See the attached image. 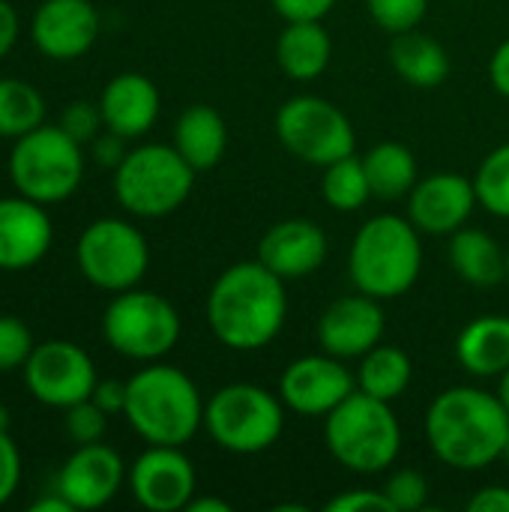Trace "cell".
Segmentation results:
<instances>
[{
  "mask_svg": "<svg viewBox=\"0 0 509 512\" xmlns=\"http://www.w3.org/2000/svg\"><path fill=\"white\" fill-rule=\"evenodd\" d=\"M372 21L387 33H405L417 30V24L426 18L429 0H366Z\"/></svg>",
  "mask_w": 509,
  "mask_h": 512,
  "instance_id": "cell-32",
  "label": "cell"
},
{
  "mask_svg": "<svg viewBox=\"0 0 509 512\" xmlns=\"http://www.w3.org/2000/svg\"><path fill=\"white\" fill-rule=\"evenodd\" d=\"M75 261L90 285L120 294L144 279L150 267V249L135 225L108 216L81 231Z\"/></svg>",
  "mask_w": 509,
  "mask_h": 512,
  "instance_id": "cell-11",
  "label": "cell"
},
{
  "mask_svg": "<svg viewBox=\"0 0 509 512\" xmlns=\"http://www.w3.org/2000/svg\"><path fill=\"white\" fill-rule=\"evenodd\" d=\"M357 390V378L333 354H309L285 366L279 399L303 417H327Z\"/></svg>",
  "mask_w": 509,
  "mask_h": 512,
  "instance_id": "cell-13",
  "label": "cell"
},
{
  "mask_svg": "<svg viewBox=\"0 0 509 512\" xmlns=\"http://www.w3.org/2000/svg\"><path fill=\"white\" fill-rule=\"evenodd\" d=\"M99 108L105 129L123 138H141L159 117V90L141 72H120L105 84Z\"/></svg>",
  "mask_w": 509,
  "mask_h": 512,
  "instance_id": "cell-21",
  "label": "cell"
},
{
  "mask_svg": "<svg viewBox=\"0 0 509 512\" xmlns=\"http://www.w3.org/2000/svg\"><path fill=\"white\" fill-rule=\"evenodd\" d=\"M189 512H231V504L222 498H192L189 501Z\"/></svg>",
  "mask_w": 509,
  "mask_h": 512,
  "instance_id": "cell-46",
  "label": "cell"
},
{
  "mask_svg": "<svg viewBox=\"0 0 509 512\" xmlns=\"http://www.w3.org/2000/svg\"><path fill=\"white\" fill-rule=\"evenodd\" d=\"M276 135L291 156L318 168L354 156L357 150L351 120L333 102L312 93L291 96L276 111Z\"/></svg>",
  "mask_w": 509,
  "mask_h": 512,
  "instance_id": "cell-10",
  "label": "cell"
},
{
  "mask_svg": "<svg viewBox=\"0 0 509 512\" xmlns=\"http://www.w3.org/2000/svg\"><path fill=\"white\" fill-rule=\"evenodd\" d=\"M51 219L45 204L18 198H0V270H27L39 264L51 249Z\"/></svg>",
  "mask_w": 509,
  "mask_h": 512,
  "instance_id": "cell-20",
  "label": "cell"
},
{
  "mask_svg": "<svg viewBox=\"0 0 509 512\" xmlns=\"http://www.w3.org/2000/svg\"><path fill=\"white\" fill-rule=\"evenodd\" d=\"M123 477L126 471L117 450L102 441L84 444L66 459L57 477V492L72 504V510H99L120 492Z\"/></svg>",
  "mask_w": 509,
  "mask_h": 512,
  "instance_id": "cell-18",
  "label": "cell"
},
{
  "mask_svg": "<svg viewBox=\"0 0 509 512\" xmlns=\"http://www.w3.org/2000/svg\"><path fill=\"white\" fill-rule=\"evenodd\" d=\"M327 258V234L312 219H282L258 243V261L285 282L312 276Z\"/></svg>",
  "mask_w": 509,
  "mask_h": 512,
  "instance_id": "cell-19",
  "label": "cell"
},
{
  "mask_svg": "<svg viewBox=\"0 0 509 512\" xmlns=\"http://www.w3.org/2000/svg\"><path fill=\"white\" fill-rule=\"evenodd\" d=\"M66 432L75 441V447L99 444L108 432V414L93 399H84V402L66 408Z\"/></svg>",
  "mask_w": 509,
  "mask_h": 512,
  "instance_id": "cell-35",
  "label": "cell"
},
{
  "mask_svg": "<svg viewBox=\"0 0 509 512\" xmlns=\"http://www.w3.org/2000/svg\"><path fill=\"white\" fill-rule=\"evenodd\" d=\"M285 318V279L258 258L231 264L207 294V324L231 351H261L282 333Z\"/></svg>",
  "mask_w": 509,
  "mask_h": 512,
  "instance_id": "cell-1",
  "label": "cell"
},
{
  "mask_svg": "<svg viewBox=\"0 0 509 512\" xmlns=\"http://www.w3.org/2000/svg\"><path fill=\"white\" fill-rule=\"evenodd\" d=\"M99 12L90 0H45L33 12L30 39L51 60H75L93 48Z\"/></svg>",
  "mask_w": 509,
  "mask_h": 512,
  "instance_id": "cell-17",
  "label": "cell"
},
{
  "mask_svg": "<svg viewBox=\"0 0 509 512\" xmlns=\"http://www.w3.org/2000/svg\"><path fill=\"white\" fill-rule=\"evenodd\" d=\"M381 492L387 495L393 512H417L429 501V483L414 468H402V471L390 474Z\"/></svg>",
  "mask_w": 509,
  "mask_h": 512,
  "instance_id": "cell-34",
  "label": "cell"
},
{
  "mask_svg": "<svg viewBox=\"0 0 509 512\" xmlns=\"http://www.w3.org/2000/svg\"><path fill=\"white\" fill-rule=\"evenodd\" d=\"M423 270V243L411 219L396 213L372 216L351 243L348 273L357 291L375 300H396L414 288Z\"/></svg>",
  "mask_w": 509,
  "mask_h": 512,
  "instance_id": "cell-4",
  "label": "cell"
},
{
  "mask_svg": "<svg viewBox=\"0 0 509 512\" xmlns=\"http://www.w3.org/2000/svg\"><path fill=\"white\" fill-rule=\"evenodd\" d=\"M30 512H72V504H69V501L54 489V495L33 501V504H30Z\"/></svg>",
  "mask_w": 509,
  "mask_h": 512,
  "instance_id": "cell-45",
  "label": "cell"
},
{
  "mask_svg": "<svg viewBox=\"0 0 509 512\" xmlns=\"http://www.w3.org/2000/svg\"><path fill=\"white\" fill-rule=\"evenodd\" d=\"M363 168L372 186V198L396 201L417 186V159L411 147L399 141H381L363 156Z\"/></svg>",
  "mask_w": 509,
  "mask_h": 512,
  "instance_id": "cell-27",
  "label": "cell"
},
{
  "mask_svg": "<svg viewBox=\"0 0 509 512\" xmlns=\"http://www.w3.org/2000/svg\"><path fill=\"white\" fill-rule=\"evenodd\" d=\"M498 396H501V402H504V408L509 411V369L501 375V387H498Z\"/></svg>",
  "mask_w": 509,
  "mask_h": 512,
  "instance_id": "cell-47",
  "label": "cell"
},
{
  "mask_svg": "<svg viewBox=\"0 0 509 512\" xmlns=\"http://www.w3.org/2000/svg\"><path fill=\"white\" fill-rule=\"evenodd\" d=\"M501 459H504V462L509 465V438H507V447H504V456H501Z\"/></svg>",
  "mask_w": 509,
  "mask_h": 512,
  "instance_id": "cell-48",
  "label": "cell"
},
{
  "mask_svg": "<svg viewBox=\"0 0 509 512\" xmlns=\"http://www.w3.org/2000/svg\"><path fill=\"white\" fill-rule=\"evenodd\" d=\"M450 264L453 270L477 288H495L507 279V252L501 243L480 228H459L450 234Z\"/></svg>",
  "mask_w": 509,
  "mask_h": 512,
  "instance_id": "cell-26",
  "label": "cell"
},
{
  "mask_svg": "<svg viewBox=\"0 0 509 512\" xmlns=\"http://www.w3.org/2000/svg\"><path fill=\"white\" fill-rule=\"evenodd\" d=\"M45 120L42 93L21 78H0V138L18 141Z\"/></svg>",
  "mask_w": 509,
  "mask_h": 512,
  "instance_id": "cell-29",
  "label": "cell"
},
{
  "mask_svg": "<svg viewBox=\"0 0 509 512\" xmlns=\"http://www.w3.org/2000/svg\"><path fill=\"white\" fill-rule=\"evenodd\" d=\"M390 63L396 69V75L402 81H408L411 87H420V90H432V87H441L450 75V54L447 48L420 33V30H405V33H396L393 42H390Z\"/></svg>",
  "mask_w": 509,
  "mask_h": 512,
  "instance_id": "cell-25",
  "label": "cell"
},
{
  "mask_svg": "<svg viewBox=\"0 0 509 512\" xmlns=\"http://www.w3.org/2000/svg\"><path fill=\"white\" fill-rule=\"evenodd\" d=\"M102 336L117 354L156 363L177 345L180 315L162 294L129 288L108 303L102 315Z\"/></svg>",
  "mask_w": 509,
  "mask_h": 512,
  "instance_id": "cell-9",
  "label": "cell"
},
{
  "mask_svg": "<svg viewBox=\"0 0 509 512\" xmlns=\"http://www.w3.org/2000/svg\"><path fill=\"white\" fill-rule=\"evenodd\" d=\"M60 126H63V132L72 135L78 144L93 141V138L99 135V129L105 126L99 102H87V99L69 102L66 111H63V117H60Z\"/></svg>",
  "mask_w": 509,
  "mask_h": 512,
  "instance_id": "cell-36",
  "label": "cell"
},
{
  "mask_svg": "<svg viewBox=\"0 0 509 512\" xmlns=\"http://www.w3.org/2000/svg\"><path fill=\"white\" fill-rule=\"evenodd\" d=\"M21 372L36 402L48 408H63V411L90 399L99 381L90 354L81 345L63 342V339L39 342Z\"/></svg>",
  "mask_w": 509,
  "mask_h": 512,
  "instance_id": "cell-12",
  "label": "cell"
},
{
  "mask_svg": "<svg viewBox=\"0 0 509 512\" xmlns=\"http://www.w3.org/2000/svg\"><path fill=\"white\" fill-rule=\"evenodd\" d=\"M477 189L474 180L441 171L426 180H417V186L408 192V219L420 234L450 237L471 219L477 207Z\"/></svg>",
  "mask_w": 509,
  "mask_h": 512,
  "instance_id": "cell-15",
  "label": "cell"
},
{
  "mask_svg": "<svg viewBox=\"0 0 509 512\" xmlns=\"http://www.w3.org/2000/svg\"><path fill=\"white\" fill-rule=\"evenodd\" d=\"M384 309L381 300L357 291L351 297L333 300L318 318V342L327 354L339 360H354L369 354L384 339Z\"/></svg>",
  "mask_w": 509,
  "mask_h": 512,
  "instance_id": "cell-16",
  "label": "cell"
},
{
  "mask_svg": "<svg viewBox=\"0 0 509 512\" xmlns=\"http://www.w3.org/2000/svg\"><path fill=\"white\" fill-rule=\"evenodd\" d=\"M489 78H492V87L509 99V39H504L495 48V54L489 60Z\"/></svg>",
  "mask_w": 509,
  "mask_h": 512,
  "instance_id": "cell-43",
  "label": "cell"
},
{
  "mask_svg": "<svg viewBox=\"0 0 509 512\" xmlns=\"http://www.w3.org/2000/svg\"><path fill=\"white\" fill-rule=\"evenodd\" d=\"M507 279H509V249H507Z\"/></svg>",
  "mask_w": 509,
  "mask_h": 512,
  "instance_id": "cell-49",
  "label": "cell"
},
{
  "mask_svg": "<svg viewBox=\"0 0 509 512\" xmlns=\"http://www.w3.org/2000/svg\"><path fill=\"white\" fill-rule=\"evenodd\" d=\"M456 357L474 378H501L509 369V315H480L465 324Z\"/></svg>",
  "mask_w": 509,
  "mask_h": 512,
  "instance_id": "cell-22",
  "label": "cell"
},
{
  "mask_svg": "<svg viewBox=\"0 0 509 512\" xmlns=\"http://www.w3.org/2000/svg\"><path fill=\"white\" fill-rule=\"evenodd\" d=\"M15 42H18V15L12 3L0 0V60L15 48Z\"/></svg>",
  "mask_w": 509,
  "mask_h": 512,
  "instance_id": "cell-44",
  "label": "cell"
},
{
  "mask_svg": "<svg viewBox=\"0 0 509 512\" xmlns=\"http://www.w3.org/2000/svg\"><path fill=\"white\" fill-rule=\"evenodd\" d=\"M195 468L180 447L150 444L129 471L135 501L150 512L186 510L195 498Z\"/></svg>",
  "mask_w": 509,
  "mask_h": 512,
  "instance_id": "cell-14",
  "label": "cell"
},
{
  "mask_svg": "<svg viewBox=\"0 0 509 512\" xmlns=\"http://www.w3.org/2000/svg\"><path fill=\"white\" fill-rule=\"evenodd\" d=\"M195 168L171 144H141L114 168V195L123 210L159 219L183 207L195 186Z\"/></svg>",
  "mask_w": 509,
  "mask_h": 512,
  "instance_id": "cell-6",
  "label": "cell"
},
{
  "mask_svg": "<svg viewBox=\"0 0 509 512\" xmlns=\"http://www.w3.org/2000/svg\"><path fill=\"white\" fill-rule=\"evenodd\" d=\"M468 512H509V489L504 486H486L471 501Z\"/></svg>",
  "mask_w": 509,
  "mask_h": 512,
  "instance_id": "cell-42",
  "label": "cell"
},
{
  "mask_svg": "<svg viewBox=\"0 0 509 512\" xmlns=\"http://www.w3.org/2000/svg\"><path fill=\"white\" fill-rule=\"evenodd\" d=\"M507 438L509 411L498 393L450 387L426 411V441L456 471H483L498 462Z\"/></svg>",
  "mask_w": 509,
  "mask_h": 512,
  "instance_id": "cell-2",
  "label": "cell"
},
{
  "mask_svg": "<svg viewBox=\"0 0 509 512\" xmlns=\"http://www.w3.org/2000/svg\"><path fill=\"white\" fill-rule=\"evenodd\" d=\"M324 441L330 456L354 474L387 471L402 450V426L390 402L354 390L324 417Z\"/></svg>",
  "mask_w": 509,
  "mask_h": 512,
  "instance_id": "cell-5",
  "label": "cell"
},
{
  "mask_svg": "<svg viewBox=\"0 0 509 512\" xmlns=\"http://www.w3.org/2000/svg\"><path fill=\"white\" fill-rule=\"evenodd\" d=\"M90 399H93L108 417H111V414H123V408H126V384H123V381H96Z\"/></svg>",
  "mask_w": 509,
  "mask_h": 512,
  "instance_id": "cell-41",
  "label": "cell"
},
{
  "mask_svg": "<svg viewBox=\"0 0 509 512\" xmlns=\"http://www.w3.org/2000/svg\"><path fill=\"white\" fill-rule=\"evenodd\" d=\"M477 201L492 213L509 219V144L495 147L474 174Z\"/></svg>",
  "mask_w": 509,
  "mask_h": 512,
  "instance_id": "cell-31",
  "label": "cell"
},
{
  "mask_svg": "<svg viewBox=\"0 0 509 512\" xmlns=\"http://www.w3.org/2000/svg\"><path fill=\"white\" fill-rule=\"evenodd\" d=\"M126 141L129 138H123V135H117V132H105V135H96L93 138V159L99 162V165H105V168H117L123 159H126Z\"/></svg>",
  "mask_w": 509,
  "mask_h": 512,
  "instance_id": "cell-40",
  "label": "cell"
},
{
  "mask_svg": "<svg viewBox=\"0 0 509 512\" xmlns=\"http://www.w3.org/2000/svg\"><path fill=\"white\" fill-rule=\"evenodd\" d=\"M327 512H393V507L381 489H351L336 495L327 504Z\"/></svg>",
  "mask_w": 509,
  "mask_h": 512,
  "instance_id": "cell-38",
  "label": "cell"
},
{
  "mask_svg": "<svg viewBox=\"0 0 509 512\" xmlns=\"http://www.w3.org/2000/svg\"><path fill=\"white\" fill-rule=\"evenodd\" d=\"M36 342L30 327L15 315H0V375L24 369Z\"/></svg>",
  "mask_w": 509,
  "mask_h": 512,
  "instance_id": "cell-33",
  "label": "cell"
},
{
  "mask_svg": "<svg viewBox=\"0 0 509 512\" xmlns=\"http://www.w3.org/2000/svg\"><path fill=\"white\" fill-rule=\"evenodd\" d=\"M204 429L237 456L270 450L285 429V402L258 384H228L204 405Z\"/></svg>",
  "mask_w": 509,
  "mask_h": 512,
  "instance_id": "cell-8",
  "label": "cell"
},
{
  "mask_svg": "<svg viewBox=\"0 0 509 512\" xmlns=\"http://www.w3.org/2000/svg\"><path fill=\"white\" fill-rule=\"evenodd\" d=\"M339 0H273L285 21H324Z\"/></svg>",
  "mask_w": 509,
  "mask_h": 512,
  "instance_id": "cell-39",
  "label": "cell"
},
{
  "mask_svg": "<svg viewBox=\"0 0 509 512\" xmlns=\"http://www.w3.org/2000/svg\"><path fill=\"white\" fill-rule=\"evenodd\" d=\"M21 483V453L9 438V429H0V507L15 495Z\"/></svg>",
  "mask_w": 509,
  "mask_h": 512,
  "instance_id": "cell-37",
  "label": "cell"
},
{
  "mask_svg": "<svg viewBox=\"0 0 509 512\" xmlns=\"http://www.w3.org/2000/svg\"><path fill=\"white\" fill-rule=\"evenodd\" d=\"M321 192H324V201L339 213L360 210L372 198V186H369L363 159L345 156L339 162H330L321 177Z\"/></svg>",
  "mask_w": 509,
  "mask_h": 512,
  "instance_id": "cell-30",
  "label": "cell"
},
{
  "mask_svg": "<svg viewBox=\"0 0 509 512\" xmlns=\"http://www.w3.org/2000/svg\"><path fill=\"white\" fill-rule=\"evenodd\" d=\"M84 177L81 144L63 132V126H39L21 135L9 153V180L18 195L39 204L66 201Z\"/></svg>",
  "mask_w": 509,
  "mask_h": 512,
  "instance_id": "cell-7",
  "label": "cell"
},
{
  "mask_svg": "<svg viewBox=\"0 0 509 512\" xmlns=\"http://www.w3.org/2000/svg\"><path fill=\"white\" fill-rule=\"evenodd\" d=\"M123 417L147 444L183 447L204 426V402L183 369L150 363L126 381Z\"/></svg>",
  "mask_w": 509,
  "mask_h": 512,
  "instance_id": "cell-3",
  "label": "cell"
},
{
  "mask_svg": "<svg viewBox=\"0 0 509 512\" xmlns=\"http://www.w3.org/2000/svg\"><path fill=\"white\" fill-rule=\"evenodd\" d=\"M174 147L195 171H210L228 147V126L210 105H189L174 126Z\"/></svg>",
  "mask_w": 509,
  "mask_h": 512,
  "instance_id": "cell-24",
  "label": "cell"
},
{
  "mask_svg": "<svg viewBox=\"0 0 509 512\" xmlns=\"http://www.w3.org/2000/svg\"><path fill=\"white\" fill-rule=\"evenodd\" d=\"M360 372H357V390L384 399V402H396L411 378H414V363L411 357L396 348V345H375L369 354L360 357Z\"/></svg>",
  "mask_w": 509,
  "mask_h": 512,
  "instance_id": "cell-28",
  "label": "cell"
},
{
  "mask_svg": "<svg viewBox=\"0 0 509 512\" xmlns=\"http://www.w3.org/2000/svg\"><path fill=\"white\" fill-rule=\"evenodd\" d=\"M333 57V39L321 21H285L276 42V60L294 81L318 78Z\"/></svg>",
  "mask_w": 509,
  "mask_h": 512,
  "instance_id": "cell-23",
  "label": "cell"
}]
</instances>
